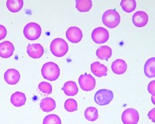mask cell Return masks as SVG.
Segmentation results:
<instances>
[{"label": "cell", "instance_id": "obj_3", "mask_svg": "<svg viewBox=\"0 0 155 124\" xmlns=\"http://www.w3.org/2000/svg\"><path fill=\"white\" fill-rule=\"evenodd\" d=\"M51 51L55 57H63L68 51V45L64 39L56 38L51 42Z\"/></svg>", "mask_w": 155, "mask_h": 124}, {"label": "cell", "instance_id": "obj_4", "mask_svg": "<svg viewBox=\"0 0 155 124\" xmlns=\"http://www.w3.org/2000/svg\"><path fill=\"white\" fill-rule=\"evenodd\" d=\"M23 34L27 39L30 41H35L41 37V26L36 23H29L23 29Z\"/></svg>", "mask_w": 155, "mask_h": 124}, {"label": "cell", "instance_id": "obj_6", "mask_svg": "<svg viewBox=\"0 0 155 124\" xmlns=\"http://www.w3.org/2000/svg\"><path fill=\"white\" fill-rule=\"evenodd\" d=\"M78 83L82 90L88 92L95 89L96 81L91 74H81L78 78Z\"/></svg>", "mask_w": 155, "mask_h": 124}, {"label": "cell", "instance_id": "obj_2", "mask_svg": "<svg viewBox=\"0 0 155 124\" xmlns=\"http://www.w3.org/2000/svg\"><path fill=\"white\" fill-rule=\"evenodd\" d=\"M102 23L109 28H115L120 24L121 18L116 9H109L103 13L102 17Z\"/></svg>", "mask_w": 155, "mask_h": 124}, {"label": "cell", "instance_id": "obj_23", "mask_svg": "<svg viewBox=\"0 0 155 124\" xmlns=\"http://www.w3.org/2000/svg\"><path fill=\"white\" fill-rule=\"evenodd\" d=\"M122 9L126 12H132L137 7V2L135 0H122L120 2Z\"/></svg>", "mask_w": 155, "mask_h": 124}, {"label": "cell", "instance_id": "obj_11", "mask_svg": "<svg viewBox=\"0 0 155 124\" xmlns=\"http://www.w3.org/2000/svg\"><path fill=\"white\" fill-rule=\"evenodd\" d=\"M15 47L9 41L0 43V57L2 58H9L13 54Z\"/></svg>", "mask_w": 155, "mask_h": 124}, {"label": "cell", "instance_id": "obj_25", "mask_svg": "<svg viewBox=\"0 0 155 124\" xmlns=\"http://www.w3.org/2000/svg\"><path fill=\"white\" fill-rule=\"evenodd\" d=\"M64 109L69 113L78 110V103L73 99H68L64 103Z\"/></svg>", "mask_w": 155, "mask_h": 124}, {"label": "cell", "instance_id": "obj_13", "mask_svg": "<svg viewBox=\"0 0 155 124\" xmlns=\"http://www.w3.org/2000/svg\"><path fill=\"white\" fill-rule=\"evenodd\" d=\"M4 79L9 85H16L20 79V74L16 69H8L4 74Z\"/></svg>", "mask_w": 155, "mask_h": 124}, {"label": "cell", "instance_id": "obj_9", "mask_svg": "<svg viewBox=\"0 0 155 124\" xmlns=\"http://www.w3.org/2000/svg\"><path fill=\"white\" fill-rule=\"evenodd\" d=\"M66 37L70 42L78 44L82 39V31L77 27H71L66 31Z\"/></svg>", "mask_w": 155, "mask_h": 124}, {"label": "cell", "instance_id": "obj_24", "mask_svg": "<svg viewBox=\"0 0 155 124\" xmlns=\"http://www.w3.org/2000/svg\"><path fill=\"white\" fill-rule=\"evenodd\" d=\"M85 117L87 120L90 122H94L99 118V113L95 107H88L85 111Z\"/></svg>", "mask_w": 155, "mask_h": 124}, {"label": "cell", "instance_id": "obj_5", "mask_svg": "<svg viewBox=\"0 0 155 124\" xmlns=\"http://www.w3.org/2000/svg\"><path fill=\"white\" fill-rule=\"evenodd\" d=\"M113 92L109 89H100L95 93V102L99 106H106L113 99Z\"/></svg>", "mask_w": 155, "mask_h": 124}, {"label": "cell", "instance_id": "obj_22", "mask_svg": "<svg viewBox=\"0 0 155 124\" xmlns=\"http://www.w3.org/2000/svg\"><path fill=\"white\" fill-rule=\"evenodd\" d=\"M92 7V0H78L76 1V9L81 12H88Z\"/></svg>", "mask_w": 155, "mask_h": 124}, {"label": "cell", "instance_id": "obj_14", "mask_svg": "<svg viewBox=\"0 0 155 124\" xmlns=\"http://www.w3.org/2000/svg\"><path fill=\"white\" fill-rule=\"evenodd\" d=\"M91 71L95 74V76L101 78V77L106 76L107 75L108 68L104 64H101L99 62H93L91 64Z\"/></svg>", "mask_w": 155, "mask_h": 124}, {"label": "cell", "instance_id": "obj_1", "mask_svg": "<svg viewBox=\"0 0 155 124\" xmlns=\"http://www.w3.org/2000/svg\"><path fill=\"white\" fill-rule=\"evenodd\" d=\"M41 74L45 79L53 82L60 76V68L54 62H47L41 68Z\"/></svg>", "mask_w": 155, "mask_h": 124}, {"label": "cell", "instance_id": "obj_15", "mask_svg": "<svg viewBox=\"0 0 155 124\" xmlns=\"http://www.w3.org/2000/svg\"><path fill=\"white\" fill-rule=\"evenodd\" d=\"M11 103L16 107H21L24 106L26 101H27V97L24 93L21 92H16L15 93L11 96Z\"/></svg>", "mask_w": 155, "mask_h": 124}, {"label": "cell", "instance_id": "obj_19", "mask_svg": "<svg viewBox=\"0 0 155 124\" xmlns=\"http://www.w3.org/2000/svg\"><path fill=\"white\" fill-rule=\"evenodd\" d=\"M40 107L44 112L48 113V112L53 111L56 108V103L54 100L51 98H44L41 100Z\"/></svg>", "mask_w": 155, "mask_h": 124}, {"label": "cell", "instance_id": "obj_28", "mask_svg": "<svg viewBox=\"0 0 155 124\" xmlns=\"http://www.w3.org/2000/svg\"><path fill=\"white\" fill-rule=\"evenodd\" d=\"M154 85H155V81H152V82H150V83H149V85H148V92H150V94L152 95V102H153V103L154 104L155 102H154V96H155V91H154Z\"/></svg>", "mask_w": 155, "mask_h": 124}, {"label": "cell", "instance_id": "obj_10", "mask_svg": "<svg viewBox=\"0 0 155 124\" xmlns=\"http://www.w3.org/2000/svg\"><path fill=\"white\" fill-rule=\"evenodd\" d=\"M132 21L137 27H143L148 23V15L144 11H138L133 16Z\"/></svg>", "mask_w": 155, "mask_h": 124}, {"label": "cell", "instance_id": "obj_30", "mask_svg": "<svg viewBox=\"0 0 155 124\" xmlns=\"http://www.w3.org/2000/svg\"><path fill=\"white\" fill-rule=\"evenodd\" d=\"M154 111H155V109L153 108V109H152V110H150V112H149V113H148V117H149V118H150V119H151L152 120V122H155V119H154V118H155V116H154Z\"/></svg>", "mask_w": 155, "mask_h": 124}, {"label": "cell", "instance_id": "obj_27", "mask_svg": "<svg viewBox=\"0 0 155 124\" xmlns=\"http://www.w3.org/2000/svg\"><path fill=\"white\" fill-rule=\"evenodd\" d=\"M38 89L39 90L41 91L43 93H45V94H51L52 92V85L48 82H41L38 85Z\"/></svg>", "mask_w": 155, "mask_h": 124}, {"label": "cell", "instance_id": "obj_20", "mask_svg": "<svg viewBox=\"0 0 155 124\" xmlns=\"http://www.w3.org/2000/svg\"><path fill=\"white\" fill-rule=\"evenodd\" d=\"M144 73L147 78L155 77V57L148 59L144 65Z\"/></svg>", "mask_w": 155, "mask_h": 124}, {"label": "cell", "instance_id": "obj_18", "mask_svg": "<svg viewBox=\"0 0 155 124\" xmlns=\"http://www.w3.org/2000/svg\"><path fill=\"white\" fill-rule=\"evenodd\" d=\"M112 54L113 51L109 46H101L96 51V56L102 60H109Z\"/></svg>", "mask_w": 155, "mask_h": 124}, {"label": "cell", "instance_id": "obj_7", "mask_svg": "<svg viewBox=\"0 0 155 124\" xmlns=\"http://www.w3.org/2000/svg\"><path fill=\"white\" fill-rule=\"evenodd\" d=\"M109 38V31L103 27H97L92 33V41L96 44H104L107 42Z\"/></svg>", "mask_w": 155, "mask_h": 124}, {"label": "cell", "instance_id": "obj_12", "mask_svg": "<svg viewBox=\"0 0 155 124\" xmlns=\"http://www.w3.org/2000/svg\"><path fill=\"white\" fill-rule=\"evenodd\" d=\"M44 52V47L40 44H32L27 46V54L32 58H41Z\"/></svg>", "mask_w": 155, "mask_h": 124}, {"label": "cell", "instance_id": "obj_29", "mask_svg": "<svg viewBox=\"0 0 155 124\" xmlns=\"http://www.w3.org/2000/svg\"><path fill=\"white\" fill-rule=\"evenodd\" d=\"M6 34H7L6 29L5 28L3 25H0V40H2L3 38H5Z\"/></svg>", "mask_w": 155, "mask_h": 124}, {"label": "cell", "instance_id": "obj_8", "mask_svg": "<svg viewBox=\"0 0 155 124\" xmlns=\"http://www.w3.org/2000/svg\"><path fill=\"white\" fill-rule=\"evenodd\" d=\"M138 112L132 108L127 109L122 114V121L124 124H137L139 122Z\"/></svg>", "mask_w": 155, "mask_h": 124}, {"label": "cell", "instance_id": "obj_26", "mask_svg": "<svg viewBox=\"0 0 155 124\" xmlns=\"http://www.w3.org/2000/svg\"><path fill=\"white\" fill-rule=\"evenodd\" d=\"M44 124H61V120L59 118V116L55 114H51L49 116H47L44 118V121H43Z\"/></svg>", "mask_w": 155, "mask_h": 124}, {"label": "cell", "instance_id": "obj_17", "mask_svg": "<svg viewBox=\"0 0 155 124\" xmlns=\"http://www.w3.org/2000/svg\"><path fill=\"white\" fill-rule=\"evenodd\" d=\"M62 90L65 93V95L68 96H74L77 95V93L78 92L77 84L73 81H69V82H66L62 87Z\"/></svg>", "mask_w": 155, "mask_h": 124}, {"label": "cell", "instance_id": "obj_21", "mask_svg": "<svg viewBox=\"0 0 155 124\" xmlns=\"http://www.w3.org/2000/svg\"><path fill=\"white\" fill-rule=\"evenodd\" d=\"M7 9L11 12H18L23 6V0H8L6 2Z\"/></svg>", "mask_w": 155, "mask_h": 124}, {"label": "cell", "instance_id": "obj_16", "mask_svg": "<svg viewBox=\"0 0 155 124\" xmlns=\"http://www.w3.org/2000/svg\"><path fill=\"white\" fill-rule=\"evenodd\" d=\"M112 71L116 74H123L127 71V64L124 60L117 59L112 64Z\"/></svg>", "mask_w": 155, "mask_h": 124}]
</instances>
